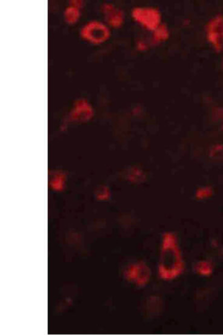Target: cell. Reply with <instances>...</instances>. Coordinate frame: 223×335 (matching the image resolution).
<instances>
[{
  "instance_id": "9",
  "label": "cell",
  "mask_w": 223,
  "mask_h": 335,
  "mask_svg": "<svg viewBox=\"0 0 223 335\" xmlns=\"http://www.w3.org/2000/svg\"><path fill=\"white\" fill-rule=\"evenodd\" d=\"M80 9L76 7L69 5V6L64 9V20L68 24L74 25L76 24L80 19Z\"/></svg>"
},
{
  "instance_id": "2",
  "label": "cell",
  "mask_w": 223,
  "mask_h": 335,
  "mask_svg": "<svg viewBox=\"0 0 223 335\" xmlns=\"http://www.w3.org/2000/svg\"><path fill=\"white\" fill-rule=\"evenodd\" d=\"M132 16L134 22L150 32L162 24L161 11L156 7H136L132 10Z\"/></svg>"
},
{
  "instance_id": "14",
  "label": "cell",
  "mask_w": 223,
  "mask_h": 335,
  "mask_svg": "<svg viewBox=\"0 0 223 335\" xmlns=\"http://www.w3.org/2000/svg\"><path fill=\"white\" fill-rule=\"evenodd\" d=\"M148 44L144 41V40H140L137 43V48L139 51H146L148 49Z\"/></svg>"
},
{
  "instance_id": "11",
  "label": "cell",
  "mask_w": 223,
  "mask_h": 335,
  "mask_svg": "<svg viewBox=\"0 0 223 335\" xmlns=\"http://www.w3.org/2000/svg\"><path fill=\"white\" fill-rule=\"evenodd\" d=\"M64 178L62 174H55L50 182V186L55 190H62L64 188Z\"/></svg>"
},
{
  "instance_id": "15",
  "label": "cell",
  "mask_w": 223,
  "mask_h": 335,
  "mask_svg": "<svg viewBox=\"0 0 223 335\" xmlns=\"http://www.w3.org/2000/svg\"><path fill=\"white\" fill-rule=\"evenodd\" d=\"M70 5L81 9L84 6V2L80 0H72L70 2Z\"/></svg>"
},
{
  "instance_id": "3",
  "label": "cell",
  "mask_w": 223,
  "mask_h": 335,
  "mask_svg": "<svg viewBox=\"0 0 223 335\" xmlns=\"http://www.w3.org/2000/svg\"><path fill=\"white\" fill-rule=\"evenodd\" d=\"M110 28L102 22L92 20L81 28L80 34L84 41L100 45L105 43L110 36Z\"/></svg>"
},
{
  "instance_id": "8",
  "label": "cell",
  "mask_w": 223,
  "mask_h": 335,
  "mask_svg": "<svg viewBox=\"0 0 223 335\" xmlns=\"http://www.w3.org/2000/svg\"><path fill=\"white\" fill-rule=\"evenodd\" d=\"M170 36L169 27L166 24L162 23L158 28L152 32L150 44L156 46L166 42Z\"/></svg>"
},
{
  "instance_id": "4",
  "label": "cell",
  "mask_w": 223,
  "mask_h": 335,
  "mask_svg": "<svg viewBox=\"0 0 223 335\" xmlns=\"http://www.w3.org/2000/svg\"><path fill=\"white\" fill-rule=\"evenodd\" d=\"M206 36L208 43L217 52L223 50V14L212 16L206 26Z\"/></svg>"
},
{
  "instance_id": "13",
  "label": "cell",
  "mask_w": 223,
  "mask_h": 335,
  "mask_svg": "<svg viewBox=\"0 0 223 335\" xmlns=\"http://www.w3.org/2000/svg\"><path fill=\"white\" fill-rule=\"evenodd\" d=\"M97 196L99 200H106V198H108V190L104 188L100 190H98V192Z\"/></svg>"
},
{
  "instance_id": "10",
  "label": "cell",
  "mask_w": 223,
  "mask_h": 335,
  "mask_svg": "<svg viewBox=\"0 0 223 335\" xmlns=\"http://www.w3.org/2000/svg\"><path fill=\"white\" fill-rule=\"evenodd\" d=\"M194 270L200 276L208 277L213 274L214 265L210 261L204 260L198 261L195 264Z\"/></svg>"
},
{
  "instance_id": "6",
  "label": "cell",
  "mask_w": 223,
  "mask_h": 335,
  "mask_svg": "<svg viewBox=\"0 0 223 335\" xmlns=\"http://www.w3.org/2000/svg\"><path fill=\"white\" fill-rule=\"evenodd\" d=\"M101 11L108 27L118 29L120 28L124 25V12L113 4H103L101 6Z\"/></svg>"
},
{
  "instance_id": "1",
  "label": "cell",
  "mask_w": 223,
  "mask_h": 335,
  "mask_svg": "<svg viewBox=\"0 0 223 335\" xmlns=\"http://www.w3.org/2000/svg\"><path fill=\"white\" fill-rule=\"evenodd\" d=\"M184 268L183 258L176 237L172 233L165 234L162 240L158 268L160 277L164 280H172L182 275Z\"/></svg>"
},
{
  "instance_id": "7",
  "label": "cell",
  "mask_w": 223,
  "mask_h": 335,
  "mask_svg": "<svg viewBox=\"0 0 223 335\" xmlns=\"http://www.w3.org/2000/svg\"><path fill=\"white\" fill-rule=\"evenodd\" d=\"M94 111L89 102L84 99L77 100L74 106L70 112L69 120L70 122H84L89 120L93 116Z\"/></svg>"
},
{
  "instance_id": "5",
  "label": "cell",
  "mask_w": 223,
  "mask_h": 335,
  "mask_svg": "<svg viewBox=\"0 0 223 335\" xmlns=\"http://www.w3.org/2000/svg\"><path fill=\"white\" fill-rule=\"evenodd\" d=\"M150 276V268L143 262L130 264L124 272L125 278L139 286H144L148 284Z\"/></svg>"
},
{
  "instance_id": "12",
  "label": "cell",
  "mask_w": 223,
  "mask_h": 335,
  "mask_svg": "<svg viewBox=\"0 0 223 335\" xmlns=\"http://www.w3.org/2000/svg\"><path fill=\"white\" fill-rule=\"evenodd\" d=\"M213 194V190L210 187L200 188L197 190L196 196L199 200L210 198Z\"/></svg>"
}]
</instances>
